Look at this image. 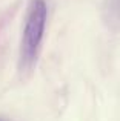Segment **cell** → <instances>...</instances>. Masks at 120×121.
Instances as JSON below:
<instances>
[{
  "mask_svg": "<svg viewBox=\"0 0 120 121\" xmlns=\"http://www.w3.org/2000/svg\"><path fill=\"white\" fill-rule=\"evenodd\" d=\"M46 23V5L43 0H31L26 11L25 28L20 44V61L22 66H29L37 55L42 43Z\"/></svg>",
  "mask_w": 120,
  "mask_h": 121,
  "instance_id": "cell-1",
  "label": "cell"
}]
</instances>
